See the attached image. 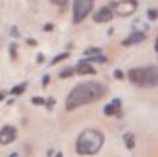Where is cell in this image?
<instances>
[{
  "mask_svg": "<svg viewBox=\"0 0 158 157\" xmlns=\"http://www.w3.org/2000/svg\"><path fill=\"white\" fill-rule=\"evenodd\" d=\"M56 157H64V155H62V153H61V152H58V153H57V155H56Z\"/></svg>",
  "mask_w": 158,
  "mask_h": 157,
  "instance_id": "32",
  "label": "cell"
},
{
  "mask_svg": "<svg viewBox=\"0 0 158 157\" xmlns=\"http://www.w3.org/2000/svg\"><path fill=\"white\" fill-rule=\"evenodd\" d=\"M26 44H27V45H30V46H37V45H38V42L35 41L34 38H28L27 41H26Z\"/></svg>",
  "mask_w": 158,
  "mask_h": 157,
  "instance_id": "27",
  "label": "cell"
},
{
  "mask_svg": "<svg viewBox=\"0 0 158 157\" xmlns=\"http://www.w3.org/2000/svg\"><path fill=\"white\" fill-rule=\"evenodd\" d=\"M114 77L116 78V80H123L124 78V72L122 69H115L114 70Z\"/></svg>",
  "mask_w": 158,
  "mask_h": 157,
  "instance_id": "21",
  "label": "cell"
},
{
  "mask_svg": "<svg viewBox=\"0 0 158 157\" xmlns=\"http://www.w3.org/2000/svg\"><path fill=\"white\" fill-rule=\"evenodd\" d=\"M102 48H88L87 50H84V54L87 57H92V56H98L102 54Z\"/></svg>",
  "mask_w": 158,
  "mask_h": 157,
  "instance_id": "17",
  "label": "cell"
},
{
  "mask_svg": "<svg viewBox=\"0 0 158 157\" xmlns=\"http://www.w3.org/2000/svg\"><path fill=\"white\" fill-rule=\"evenodd\" d=\"M103 111H104V114H106L107 117L116 115V117L122 118V117H123V112H122V99L120 98L112 99V102L104 106Z\"/></svg>",
  "mask_w": 158,
  "mask_h": 157,
  "instance_id": "6",
  "label": "cell"
},
{
  "mask_svg": "<svg viewBox=\"0 0 158 157\" xmlns=\"http://www.w3.org/2000/svg\"><path fill=\"white\" fill-rule=\"evenodd\" d=\"M27 90V81H23V83H19L16 85H14L10 91V94L14 95V96H18V95H23Z\"/></svg>",
  "mask_w": 158,
  "mask_h": 157,
  "instance_id": "12",
  "label": "cell"
},
{
  "mask_svg": "<svg viewBox=\"0 0 158 157\" xmlns=\"http://www.w3.org/2000/svg\"><path fill=\"white\" fill-rule=\"evenodd\" d=\"M69 53L65 52V53H60V54H57L54 58H53V61L50 62V65H56V64H58L61 61H64V60H66V58H69Z\"/></svg>",
  "mask_w": 158,
  "mask_h": 157,
  "instance_id": "15",
  "label": "cell"
},
{
  "mask_svg": "<svg viewBox=\"0 0 158 157\" xmlns=\"http://www.w3.org/2000/svg\"><path fill=\"white\" fill-rule=\"evenodd\" d=\"M95 3L92 0H76L73 2V18H72V23L78 24L87 18L91 11L93 10Z\"/></svg>",
  "mask_w": 158,
  "mask_h": 157,
  "instance_id": "4",
  "label": "cell"
},
{
  "mask_svg": "<svg viewBox=\"0 0 158 157\" xmlns=\"http://www.w3.org/2000/svg\"><path fill=\"white\" fill-rule=\"evenodd\" d=\"M145 39H146V34L141 33V31H132V33L128 35L127 38L122 41V45H123V46L138 45V44H142Z\"/></svg>",
  "mask_w": 158,
  "mask_h": 157,
  "instance_id": "9",
  "label": "cell"
},
{
  "mask_svg": "<svg viewBox=\"0 0 158 157\" xmlns=\"http://www.w3.org/2000/svg\"><path fill=\"white\" fill-rule=\"evenodd\" d=\"M112 33H114V27H111L110 31H108V34H112Z\"/></svg>",
  "mask_w": 158,
  "mask_h": 157,
  "instance_id": "34",
  "label": "cell"
},
{
  "mask_svg": "<svg viewBox=\"0 0 158 157\" xmlns=\"http://www.w3.org/2000/svg\"><path fill=\"white\" fill-rule=\"evenodd\" d=\"M12 103H14V99H11V100H8V102H7V104L10 106V104H12Z\"/></svg>",
  "mask_w": 158,
  "mask_h": 157,
  "instance_id": "33",
  "label": "cell"
},
{
  "mask_svg": "<svg viewBox=\"0 0 158 157\" xmlns=\"http://www.w3.org/2000/svg\"><path fill=\"white\" fill-rule=\"evenodd\" d=\"M6 95H7V92H4V91H0V102H2L3 99L6 98Z\"/></svg>",
  "mask_w": 158,
  "mask_h": 157,
  "instance_id": "28",
  "label": "cell"
},
{
  "mask_svg": "<svg viewBox=\"0 0 158 157\" xmlns=\"http://www.w3.org/2000/svg\"><path fill=\"white\" fill-rule=\"evenodd\" d=\"M74 68L73 66H66V68H64L60 72V78H69V77H72V76H74Z\"/></svg>",
  "mask_w": 158,
  "mask_h": 157,
  "instance_id": "14",
  "label": "cell"
},
{
  "mask_svg": "<svg viewBox=\"0 0 158 157\" xmlns=\"http://www.w3.org/2000/svg\"><path fill=\"white\" fill-rule=\"evenodd\" d=\"M8 157H18V153H16V152H14V153H11V155H10Z\"/></svg>",
  "mask_w": 158,
  "mask_h": 157,
  "instance_id": "31",
  "label": "cell"
},
{
  "mask_svg": "<svg viewBox=\"0 0 158 157\" xmlns=\"http://www.w3.org/2000/svg\"><path fill=\"white\" fill-rule=\"evenodd\" d=\"M154 50L158 52V41H156V44H154Z\"/></svg>",
  "mask_w": 158,
  "mask_h": 157,
  "instance_id": "29",
  "label": "cell"
},
{
  "mask_svg": "<svg viewBox=\"0 0 158 157\" xmlns=\"http://www.w3.org/2000/svg\"><path fill=\"white\" fill-rule=\"evenodd\" d=\"M136 8H138V2H134V0L116 2V4H115V14L122 18L130 16L136 11Z\"/></svg>",
  "mask_w": 158,
  "mask_h": 157,
  "instance_id": "5",
  "label": "cell"
},
{
  "mask_svg": "<svg viewBox=\"0 0 158 157\" xmlns=\"http://www.w3.org/2000/svg\"><path fill=\"white\" fill-rule=\"evenodd\" d=\"M112 19H114V12H112V10H111L108 6L102 7V8H100L98 12L93 14V22L99 23V24L108 23Z\"/></svg>",
  "mask_w": 158,
  "mask_h": 157,
  "instance_id": "7",
  "label": "cell"
},
{
  "mask_svg": "<svg viewBox=\"0 0 158 157\" xmlns=\"http://www.w3.org/2000/svg\"><path fill=\"white\" fill-rule=\"evenodd\" d=\"M74 72H76L77 74H81V76H85V74H96L98 72H96V69L93 68L91 64H87L84 61H81L76 65V68H74Z\"/></svg>",
  "mask_w": 158,
  "mask_h": 157,
  "instance_id": "10",
  "label": "cell"
},
{
  "mask_svg": "<svg viewBox=\"0 0 158 157\" xmlns=\"http://www.w3.org/2000/svg\"><path fill=\"white\" fill-rule=\"evenodd\" d=\"M45 61V54L44 53H38V56H37V62L38 64H42Z\"/></svg>",
  "mask_w": 158,
  "mask_h": 157,
  "instance_id": "26",
  "label": "cell"
},
{
  "mask_svg": "<svg viewBox=\"0 0 158 157\" xmlns=\"http://www.w3.org/2000/svg\"><path fill=\"white\" fill-rule=\"evenodd\" d=\"M19 31H18V27L16 26H12L11 27V37H14V38H19Z\"/></svg>",
  "mask_w": 158,
  "mask_h": 157,
  "instance_id": "23",
  "label": "cell"
},
{
  "mask_svg": "<svg viewBox=\"0 0 158 157\" xmlns=\"http://www.w3.org/2000/svg\"><path fill=\"white\" fill-rule=\"evenodd\" d=\"M54 104H56V98H48L46 99V103H45V106H46V108L49 110V111H52L53 108H54Z\"/></svg>",
  "mask_w": 158,
  "mask_h": 157,
  "instance_id": "19",
  "label": "cell"
},
{
  "mask_svg": "<svg viewBox=\"0 0 158 157\" xmlns=\"http://www.w3.org/2000/svg\"><path fill=\"white\" fill-rule=\"evenodd\" d=\"M123 142H124V146L128 149V151H132V149L135 148V135H134V133L123 134Z\"/></svg>",
  "mask_w": 158,
  "mask_h": 157,
  "instance_id": "11",
  "label": "cell"
},
{
  "mask_svg": "<svg viewBox=\"0 0 158 157\" xmlns=\"http://www.w3.org/2000/svg\"><path fill=\"white\" fill-rule=\"evenodd\" d=\"M10 56H11V60L12 61H15V60H18V45L15 44V42H11L10 44Z\"/></svg>",
  "mask_w": 158,
  "mask_h": 157,
  "instance_id": "16",
  "label": "cell"
},
{
  "mask_svg": "<svg viewBox=\"0 0 158 157\" xmlns=\"http://www.w3.org/2000/svg\"><path fill=\"white\" fill-rule=\"evenodd\" d=\"M16 140V129L11 125H6L0 130V145H8Z\"/></svg>",
  "mask_w": 158,
  "mask_h": 157,
  "instance_id": "8",
  "label": "cell"
},
{
  "mask_svg": "<svg viewBox=\"0 0 158 157\" xmlns=\"http://www.w3.org/2000/svg\"><path fill=\"white\" fill-rule=\"evenodd\" d=\"M52 4H54V6H66L68 4V2L66 0H62V2H58V0H52Z\"/></svg>",
  "mask_w": 158,
  "mask_h": 157,
  "instance_id": "25",
  "label": "cell"
},
{
  "mask_svg": "<svg viewBox=\"0 0 158 157\" xmlns=\"http://www.w3.org/2000/svg\"><path fill=\"white\" fill-rule=\"evenodd\" d=\"M146 14H147V18H149L150 20H156L157 19V10L156 8H149Z\"/></svg>",
  "mask_w": 158,
  "mask_h": 157,
  "instance_id": "20",
  "label": "cell"
},
{
  "mask_svg": "<svg viewBox=\"0 0 158 157\" xmlns=\"http://www.w3.org/2000/svg\"><path fill=\"white\" fill-rule=\"evenodd\" d=\"M31 103H33L34 106H45L46 99L41 98V96H34V98L31 99Z\"/></svg>",
  "mask_w": 158,
  "mask_h": 157,
  "instance_id": "18",
  "label": "cell"
},
{
  "mask_svg": "<svg viewBox=\"0 0 158 157\" xmlns=\"http://www.w3.org/2000/svg\"><path fill=\"white\" fill-rule=\"evenodd\" d=\"M104 144V134L98 129H87L77 137L76 152L81 156H92L100 152Z\"/></svg>",
  "mask_w": 158,
  "mask_h": 157,
  "instance_id": "2",
  "label": "cell"
},
{
  "mask_svg": "<svg viewBox=\"0 0 158 157\" xmlns=\"http://www.w3.org/2000/svg\"><path fill=\"white\" fill-rule=\"evenodd\" d=\"M127 77L130 80V83L136 85V87H142V88L156 87L158 83L157 66L149 65L142 68H132L127 72Z\"/></svg>",
  "mask_w": 158,
  "mask_h": 157,
  "instance_id": "3",
  "label": "cell"
},
{
  "mask_svg": "<svg viewBox=\"0 0 158 157\" xmlns=\"http://www.w3.org/2000/svg\"><path fill=\"white\" fill-rule=\"evenodd\" d=\"M49 83H50V76L49 74H45V76L42 77V87L46 88L49 85Z\"/></svg>",
  "mask_w": 158,
  "mask_h": 157,
  "instance_id": "22",
  "label": "cell"
},
{
  "mask_svg": "<svg viewBox=\"0 0 158 157\" xmlns=\"http://www.w3.org/2000/svg\"><path fill=\"white\" fill-rule=\"evenodd\" d=\"M107 95V87L102 81H87L76 85L65 100L66 111H73L81 106L99 102Z\"/></svg>",
  "mask_w": 158,
  "mask_h": 157,
  "instance_id": "1",
  "label": "cell"
},
{
  "mask_svg": "<svg viewBox=\"0 0 158 157\" xmlns=\"http://www.w3.org/2000/svg\"><path fill=\"white\" fill-rule=\"evenodd\" d=\"M81 61L87 62V64H92V62H96V64H103V62H107L108 58L103 54H98V56H92V57H87L85 60H81Z\"/></svg>",
  "mask_w": 158,
  "mask_h": 157,
  "instance_id": "13",
  "label": "cell"
},
{
  "mask_svg": "<svg viewBox=\"0 0 158 157\" xmlns=\"http://www.w3.org/2000/svg\"><path fill=\"white\" fill-rule=\"evenodd\" d=\"M53 30H54V24H53V23H46L44 26V31H46V33L53 31Z\"/></svg>",
  "mask_w": 158,
  "mask_h": 157,
  "instance_id": "24",
  "label": "cell"
},
{
  "mask_svg": "<svg viewBox=\"0 0 158 157\" xmlns=\"http://www.w3.org/2000/svg\"><path fill=\"white\" fill-rule=\"evenodd\" d=\"M53 153H54V151H53V149H50V151L48 152V157H50V156L53 155Z\"/></svg>",
  "mask_w": 158,
  "mask_h": 157,
  "instance_id": "30",
  "label": "cell"
}]
</instances>
